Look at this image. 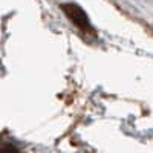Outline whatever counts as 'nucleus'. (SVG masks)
Masks as SVG:
<instances>
[{"mask_svg":"<svg viewBox=\"0 0 153 153\" xmlns=\"http://www.w3.org/2000/svg\"><path fill=\"white\" fill-rule=\"evenodd\" d=\"M61 8H63V11L66 12V16L72 20V23H75L76 26H80L84 31L86 29H91L89 19H87V16L84 14V11L80 6H76L74 3H66V5H63Z\"/></svg>","mask_w":153,"mask_h":153,"instance_id":"nucleus-1","label":"nucleus"}]
</instances>
